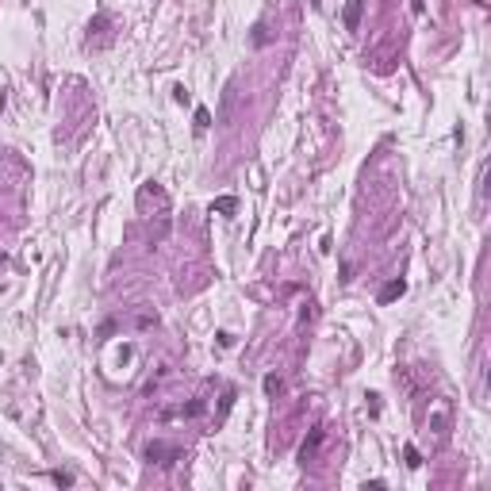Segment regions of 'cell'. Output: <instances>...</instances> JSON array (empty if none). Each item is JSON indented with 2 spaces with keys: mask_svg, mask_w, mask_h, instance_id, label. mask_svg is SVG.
<instances>
[{
  "mask_svg": "<svg viewBox=\"0 0 491 491\" xmlns=\"http://www.w3.org/2000/svg\"><path fill=\"white\" fill-rule=\"evenodd\" d=\"M146 457L157 461V465H173V461H181V449H169V445H150Z\"/></svg>",
  "mask_w": 491,
  "mask_h": 491,
  "instance_id": "cell-1",
  "label": "cell"
},
{
  "mask_svg": "<svg viewBox=\"0 0 491 491\" xmlns=\"http://www.w3.org/2000/svg\"><path fill=\"white\" fill-rule=\"evenodd\" d=\"M403 292H407V284H403V280H388V284L380 288V296H376V300H380V303H391V300H399Z\"/></svg>",
  "mask_w": 491,
  "mask_h": 491,
  "instance_id": "cell-2",
  "label": "cell"
},
{
  "mask_svg": "<svg viewBox=\"0 0 491 491\" xmlns=\"http://www.w3.org/2000/svg\"><path fill=\"white\" fill-rule=\"evenodd\" d=\"M234 211H238V200H234V196L211 200V215H234Z\"/></svg>",
  "mask_w": 491,
  "mask_h": 491,
  "instance_id": "cell-3",
  "label": "cell"
},
{
  "mask_svg": "<svg viewBox=\"0 0 491 491\" xmlns=\"http://www.w3.org/2000/svg\"><path fill=\"white\" fill-rule=\"evenodd\" d=\"M322 434H326L322 426H315V430H311V438L303 441V449H300V457H303V461H307V457H315V449L322 445Z\"/></svg>",
  "mask_w": 491,
  "mask_h": 491,
  "instance_id": "cell-4",
  "label": "cell"
},
{
  "mask_svg": "<svg viewBox=\"0 0 491 491\" xmlns=\"http://www.w3.org/2000/svg\"><path fill=\"white\" fill-rule=\"evenodd\" d=\"M361 8H365V0H349L345 4V27L349 31H357V23H361Z\"/></svg>",
  "mask_w": 491,
  "mask_h": 491,
  "instance_id": "cell-5",
  "label": "cell"
},
{
  "mask_svg": "<svg viewBox=\"0 0 491 491\" xmlns=\"http://www.w3.org/2000/svg\"><path fill=\"white\" fill-rule=\"evenodd\" d=\"M211 127V112L207 108H196V130H207Z\"/></svg>",
  "mask_w": 491,
  "mask_h": 491,
  "instance_id": "cell-6",
  "label": "cell"
},
{
  "mask_svg": "<svg viewBox=\"0 0 491 491\" xmlns=\"http://www.w3.org/2000/svg\"><path fill=\"white\" fill-rule=\"evenodd\" d=\"M403 457H407V465H411V468L422 465V457H418V449H414V445H407V449H403Z\"/></svg>",
  "mask_w": 491,
  "mask_h": 491,
  "instance_id": "cell-7",
  "label": "cell"
},
{
  "mask_svg": "<svg viewBox=\"0 0 491 491\" xmlns=\"http://www.w3.org/2000/svg\"><path fill=\"white\" fill-rule=\"evenodd\" d=\"M265 391L276 396V391H280V376H265Z\"/></svg>",
  "mask_w": 491,
  "mask_h": 491,
  "instance_id": "cell-8",
  "label": "cell"
},
{
  "mask_svg": "<svg viewBox=\"0 0 491 491\" xmlns=\"http://www.w3.org/2000/svg\"><path fill=\"white\" fill-rule=\"evenodd\" d=\"M219 345H234V334H231V330H219Z\"/></svg>",
  "mask_w": 491,
  "mask_h": 491,
  "instance_id": "cell-9",
  "label": "cell"
}]
</instances>
